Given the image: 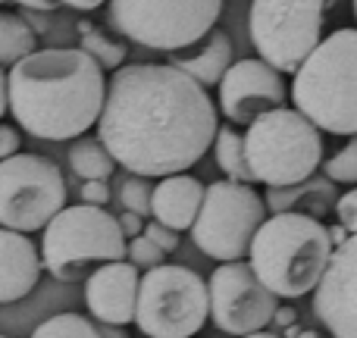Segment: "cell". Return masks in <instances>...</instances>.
I'll list each match as a JSON object with an SVG mask.
<instances>
[{
    "label": "cell",
    "instance_id": "cell-9",
    "mask_svg": "<svg viewBox=\"0 0 357 338\" xmlns=\"http://www.w3.org/2000/svg\"><path fill=\"white\" fill-rule=\"evenodd\" d=\"M339 0H254L248 13V35L270 66L291 72L323 41V22Z\"/></svg>",
    "mask_w": 357,
    "mask_h": 338
},
{
    "label": "cell",
    "instance_id": "cell-11",
    "mask_svg": "<svg viewBox=\"0 0 357 338\" xmlns=\"http://www.w3.org/2000/svg\"><path fill=\"white\" fill-rule=\"evenodd\" d=\"M66 207V182L54 160L41 154H13L0 160V226L41 232Z\"/></svg>",
    "mask_w": 357,
    "mask_h": 338
},
{
    "label": "cell",
    "instance_id": "cell-41",
    "mask_svg": "<svg viewBox=\"0 0 357 338\" xmlns=\"http://www.w3.org/2000/svg\"><path fill=\"white\" fill-rule=\"evenodd\" d=\"M354 19H357V0H354Z\"/></svg>",
    "mask_w": 357,
    "mask_h": 338
},
{
    "label": "cell",
    "instance_id": "cell-2",
    "mask_svg": "<svg viewBox=\"0 0 357 338\" xmlns=\"http://www.w3.org/2000/svg\"><path fill=\"white\" fill-rule=\"evenodd\" d=\"M10 113L41 141H69L98 125L107 100L104 66L82 47L31 50L13 63Z\"/></svg>",
    "mask_w": 357,
    "mask_h": 338
},
{
    "label": "cell",
    "instance_id": "cell-7",
    "mask_svg": "<svg viewBox=\"0 0 357 338\" xmlns=\"http://www.w3.org/2000/svg\"><path fill=\"white\" fill-rule=\"evenodd\" d=\"M210 320V291L195 270L151 266L138 285L135 326L148 338H191Z\"/></svg>",
    "mask_w": 357,
    "mask_h": 338
},
{
    "label": "cell",
    "instance_id": "cell-35",
    "mask_svg": "<svg viewBox=\"0 0 357 338\" xmlns=\"http://www.w3.org/2000/svg\"><path fill=\"white\" fill-rule=\"evenodd\" d=\"M10 110V85H6V75H3V66H0V119L3 113Z\"/></svg>",
    "mask_w": 357,
    "mask_h": 338
},
{
    "label": "cell",
    "instance_id": "cell-28",
    "mask_svg": "<svg viewBox=\"0 0 357 338\" xmlns=\"http://www.w3.org/2000/svg\"><path fill=\"white\" fill-rule=\"evenodd\" d=\"M335 216H339V222L342 226L348 229V232H357V185L351 191H345V194L339 197V201H335Z\"/></svg>",
    "mask_w": 357,
    "mask_h": 338
},
{
    "label": "cell",
    "instance_id": "cell-12",
    "mask_svg": "<svg viewBox=\"0 0 357 338\" xmlns=\"http://www.w3.org/2000/svg\"><path fill=\"white\" fill-rule=\"evenodd\" d=\"M207 291L210 323L226 335H248L266 329L279 307V298L260 282L251 263H241V260H226L222 266H216Z\"/></svg>",
    "mask_w": 357,
    "mask_h": 338
},
{
    "label": "cell",
    "instance_id": "cell-30",
    "mask_svg": "<svg viewBox=\"0 0 357 338\" xmlns=\"http://www.w3.org/2000/svg\"><path fill=\"white\" fill-rule=\"evenodd\" d=\"M82 201L94 203V207H107L110 201V188H107V178H91V182L82 185Z\"/></svg>",
    "mask_w": 357,
    "mask_h": 338
},
{
    "label": "cell",
    "instance_id": "cell-8",
    "mask_svg": "<svg viewBox=\"0 0 357 338\" xmlns=\"http://www.w3.org/2000/svg\"><path fill=\"white\" fill-rule=\"evenodd\" d=\"M222 0H110V25L151 50H185L216 29Z\"/></svg>",
    "mask_w": 357,
    "mask_h": 338
},
{
    "label": "cell",
    "instance_id": "cell-6",
    "mask_svg": "<svg viewBox=\"0 0 357 338\" xmlns=\"http://www.w3.org/2000/svg\"><path fill=\"white\" fill-rule=\"evenodd\" d=\"M41 232V263L56 282H79L91 263L123 260L129 251L116 216L85 201L63 207Z\"/></svg>",
    "mask_w": 357,
    "mask_h": 338
},
{
    "label": "cell",
    "instance_id": "cell-24",
    "mask_svg": "<svg viewBox=\"0 0 357 338\" xmlns=\"http://www.w3.org/2000/svg\"><path fill=\"white\" fill-rule=\"evenodd\" d=\"M79 35H82V50L91 54L104 69H119L126 63V47L123 44L113 41V38H107L104 31L94 29L91 22H85V19L79 22Z\"/></svg>",
    "mask_w": 357,
    "mask_h": 338
},
{
    "label": "cell",
    "instance_id": "cell-13",
    "mask_svg": "<svg viewBox=\"0 0 357 338\" xmlns=\"http://www.w3.org/2000/svg\"><path fill=\"white\" fill-rule=\"evenodd\" d=\"M216 88H220L222 116L235 125H251L260 113L282 107L289 98L282 72L270 66L264 56H248V60L232 63Z\"/></svg>",
    "mask_w": 357,
    "mask_h": 338
},
{
    "label": "cell",
    "instance_id": "cell-5",
    "mask_svg": "<svg viewBox=\"0 0 357 338\" xmlns=\"http://www.w3.org/2000/svg\"><path fill=\"white\" fill-rule=\"evenodd\" d=\"M245 154L254 182L266 188L310 178L323 163V135L301 110L273 107L245 132Z\"/></svg>",
    "mask_w": 357,
    "mask_h": 338
},
{
    "label": "cell",
    "instance_id": "cell-18",
    "mask_svg": "<svg viewBox=\"0 0 357 338\" xmlns=\"http://www.w3.org/2000/svg\"><path fill=\"white\" fill-rule=\"evenodd\" d=\"M232 38L226 35V31L213 29L207 38H204V44L197 41L195 50L185 47V50H173V56H169V63L178 66L182 72H188L195 82H201L204 88H213L220 85V79L226 75V69L232 66Z\"/></svg>",
    "mask_w": 357,
    "mask_h": 338
},
{
    "label": "cell",
    "instance_id": "cell-37",
    "mask_svg": "<svg viewBox=\"0 0 357 338\" xmlns=\"http://www.w3.org/2000/svg\"><path fill=\"white\" fill-rule=\"evenodd\" d=\"M98 329H100V335L104 338H126L123 326H113V323H98Z\"/></svg>",
    "mask_w": 357,
    "mask_h": 338
},
{
    "label": "cell",
    "instance_id": "cell-19",
    "mask_svg": "<svg viewBox=\"0 0 357 338\" xmlns=\"http://www.w3.org/2000/svg\"><path fill=\"white\" fill-rule=\"evenodd\" d=\"M266 210L273 213H285V210H298L307 216H323L329 207H335V182L333 178H304L295 185H279V188L266 191Z\"/></svg>",
    "mask_w": 357,
    "mask_h": 338
},
{
    "label": "cell",
    "instance_id": "cell-22",
    "mask_svg": "<svg viewBox=\"0 0 357 338\" xmlns=\"http://www.w3.org/2000/svg\"><path fill=\"white\" fill-rule=\"evenodd\" d=\"M213 154H216V167L226 172V178L254 182L251 167H248V154H245V135H238L229 125H220L213 138Z\"/></svg>",
    "mask_w": 357,
    "mask_h": 338
},
{
    "label": "cell",
    "instance_id": "cell-27",
    "mask_svg": "<svg viewBox=\"0 0 357 338\" xmlns=\"http://www.w3.org/2000/svg\"><path fill=\"white\" fill-rule=\"evenodd\" d=\"M129 260L135 266H144V270H151V266H160V263H167V251H163L160 245H154V241L148 238V235H135V238L129 241Z\"/></svg>",
    "mask_w": 357,
    "mask_h": 338
},
{
    "label": "cell",
    "instance_id": "cell-25",
    "mask_svg": "<svg viewBox=\"0 0 357 338\" xmlns=\"http://www.w3.org/2000/svg\"><path fill=\"white\" fill-rule=\"evenodd\" d=\"M320 167L323 176L333 178L335 185H357V135H351V141L339 154L329 157L326 163H320Z\"/></svg>",
    "mask_w": 357,
    "mask_h": 338
},
{
    "label": "cell",
    "instance_id": "cell-26",
    "mask_svg": "<svg viewBox=\"0 0 357 338\" xmlns=\"http://www.w3.org/2000/svg\"><path fill=\"white\" fill-rule=\"evenodd\" d=\"M151 185H148V176H126L123 188H119V203H123L126 210H132V213L138 216H151Z\"/></svg>",
    "mask_w": 357,
    "mask_h": 338
},
{
    "label": "cell",
    "instance_id": "cell-29",
    "mask_svg": "<svg viewBox=\"0 0 357 338\" xmlns=\"http://www.w3.org/2000/svg\"><path fill=\"white\" fill-rule=\"evenodd\" d=\"M144 235H148V238L154 241V245H160L167 254L178 247V232H176V229H169V226H163L160 220L148 222V226H144Z\"/></svg>",
    "mask_w": 357,
    "mask_h": 338
},
{
    "label": "cell",
    "instance_id": "cell-16",
    "mask_svg": "<svg viewBox=\"0 0 357 338\" xmlns=\"http://www.w3.org/2000/svg\"><path fill=\"white\" fill-rule=\"evenodd\" d=\"M41 251L25 232L0 226V304L22 301L41 279Z\"/></svg>",
    "mask_w": 357,
    "mask_h": 338
},
{
    "label": "cell",
    "instance_id": "cell-10",
    "mask_svg": "<svg viewBox=\"0 0 357 338\" xmlns=\"http://www.w3.org/2000/svg\"><path fill=\"white\" fill-rule=\"evenodd\" d=\"M266 220V201L251 188V182H210L204 188V203L197 210V220L191 226V241L197 251L220 260L248 257V247L254 232Z\"/></svg>",
    "mask_w": 357,
    "mask_h": 338
},
{
    "label": "cell",
    "instance_id": "cell-34",
    "mask_svg": "<svg viewBox=\"0 0 357 338\" xmlns=\"http://www.w3.org/2000/svg\"><path fill=\"white\" fill-rule=\"evenodd\" d=\"M56 3L73 6V10H79V13H91V10H98V6H104L107 0H56Z\"/></svg>",
    "mask_w": 357,
    "mask_h": 338
},
{
    "label": "cell",
    "instance_id": "cell-17",
    "mask_svg": "<svg viewBox=\"0 0 357 338\" xmlns=\"http://www.w3.org/2000/svg\"><path fill=\"white\" fill-rule=\"evenodd\" d=\"M204 203V185L188 172H173L163 176L151 191V216L160 220L163 226L185 232L195 226L197 210Z\"/></svg>",
    "mask_w": 357,
    "mask_h": 338
},
{
    "label": "cell",
    "instance_id": "cell-36",
    "mask_svg": "<svg viewBox=\"0 0 357 338\" xmlns=\"http://www.w3.org/2000/svg\"><path fill=\"white\" fill-rule=\"evenodd\" d=\"M19 6H29V10H41V13H47V10H56V0H16Z\"/></svg>",
    "mask_w": 357,
    "mask_h": 338
},
{
    "label": "cell",
    "instance_id": "cell-23",
    "mask_svg": "<svg viewBox=\"0 0 357 338\" xmlns=\"http://www.w3.org/2000/svg\"><path fill=\"white\" fill-rule=\"evenodd\" d=\"M29 338H104V335L98 329V320H91V316L56 314L47 316Z\"/></svg>",
    "mask_w": 357,
    "mask_h": 338
},
{
    "label": "cell",
    "instance_id": "cell-43",
    "mask_svg": "<svg viewBox=\"0 0 357 338\" xmlns=\"http://www.w3.org/2000/svg\"><path fill=\"white\" fill-rule=\"evenodd\" d=\"M0 338H6V335H0Z\"/></svg>",
    "mask_w": 357,
    "mask_h": 338
},
{
    "label": "cell",
    "instance_id": "cell-33",
    "mask_svg": "<svg viewBox=\"0 0 357 338\" xmlns=\"http://www.w3.org/2000/svg\"><path fill=\"white\" fill-rule=\"evenodd\" d=\"M295 307H276V314H273V323H276L279 329H289L295 326Z\"/></svg>",
    "mask_w": 357,
    "mask_h": 338
},
{
    "label": "cell",
    "instance_id": "cell-38",
    "mask_svg": "<svg viewBox=\"0 0 357 338\" xmlns=\"http://www.w3.org/2000/svg\"><path fill=\"white\" fill-rule=\"evenodd\" d=\"M348 235H351V232H348V229L342 226V222H339V226H333V229H329V238H333V245H342V241H345Z\"/></svg>",
    "mask_w": 357,
    "mask_h": 338
},
{
    "label": "cell",
    "instance_id": "cell-3",
    "mask_svg": "<svg viewBox=\"0 0 357 338\" xmlns=\"http://www.w3.org/2000/svg\"><path fill=\"white\" fill-rule=\"evenodd\" d=\"M335 245L317 216L285 210L260 222L248 247V263L276 298L295 301L317 289Z\"/></svg>",
    "mask_w": 357,
    "mask_h": 338
},
{
    "label": "cell",
    "instance_id": "cell-31",
    "mask_svg": "<svg viewBox=\"0 0 357 338\" xmlns=\"http://www.w3.org/2000/svg\"><path fill=\"white\" fill-rule=\"evenodd\" d=\"M13 154H19V132L13 129V125L0 123V160L13 157Z\"/></svg>",
    "mask_w": 357,
    "mask_h": 338
},
{
    "label": "cell",
    "instance_id": "cell-40",
    "mask_svg": "<svg viewBox=\"0 0 357 338\" xmlns=\"http://www.w3.org/2000/svg\"><path fill=\"white\" fill-rule=\"evenodd\" d=\"M295 338H323L320 332H314V329H304V332H298Z\"/></svg>",
    "mask_w": 357,
    "mask_h": 338
},
{
    "label": "cell",
    "instance_id": "cell-15",
    "mask_svg": "<svg viewBox=\"0 0 357 338\" xmlns=\"http://www.w3.org/2000/svg\"><path fill=\"white\" fill-rule=\"evenodd\" d=\"M138 285H142V276H138V266L132 260L123 257L98 266L85 282L88 314L98 323H113V326L135 323Z\"/></svg>",
    "mask_w": 357,
    "mask_h": 338
},
{
    "label": "cell",
    "instance_id": "cell-14",
    "mask_svg": "<svg viewBox=\"0 0 357 338\" xmlns=\"http://www.w3.org/2000/svg\"><path fill=\"white\" fill-rule=\"evenodd\" d=\"M314 314L333 338H357V232L335 245L314 289Z\"/></svg>",
    "mask_w": 357,
    "mask_h": 338
},
{
    "label": "cell",
    "instance_id": "cell-20",
    "mask_svg": "<svg viewBox=\"0 0 357 338\" xmlns=\"http://www.w3.org/2000/svg\"><path fill=\"white\" fill-rule=\"evenodd\" d=\"M69 167H73V172L79 178L91 182V178H110L113 169H116V160H113V154L104 148L100 138L79 135V141H73V148H69Z\"/></svg>",
    "mask_w": 357,
    "mask_h": 338
},
{
    "label": "cell",
    "instance_id": "cell-39",
    "mask_svg": "<svg viewBox=\"0 0 357 338\" xmlns=\"http://www.w3.org/2000/svg\"><path fill=\"white\" fill-rule=\"evenodd\" d=\"M238 338H282V335L266 332V329H257V332H248V335H238Z\"/></svg>",
    "mask_w": 357,
    "mask_h": 338
},
{
    "label": "cell",
    "instance_id": "cell-32",
    "mask_svg": "<svg viewBox=\"0 0 357 338\" xmlns=\"http://www.w3.org/2000/svg\"><path fill=\"white\" fill-rule=\"evenodd\" d=\"M116 222H119V229H123V235H126V238H135V235H142V232H144V222H142V216H138V213H132V210H126L123 216H116Z\"/></svg>",
    "mask_w": 357,
    "mask_h": 338
},
{
    "label": "cell",
    "instance_id": "cell-42",
    "mask_svg": "<svg viewBox=\"0 0 357 338\" xmlns=\"http://www.w3.org/2000/svg\"><path fill=\"white\" fill-rule=\"evenodd\" d=\"M0 3H6V0H0Z\"/></svg>",
    "mask_w": 357,
    "mask_h": 338
},
{
    "label": "cell",
    "instance_id": "cell-1",
    "mask_svg": "<svg viewBox=\"0 0 357 338\" xmlns=\"http://www.w3.org/2000/svg\"><path fill=\"white\" fill-rule=\"evenodd\" d=\"M216 129V107L207 88L173 63L113 69L98 138L116 167L148 178L188 172L213 148Z\"/></svg>",
    "mask_w": 357,
    "mask_h": 338
},
{
    "label": "cell",
    "instance_id": "cell-21",
    "mask_svg": "<svg viewBox=\"0 0 357 338\" xmlns=\"http://www.w3.org/2000/svg\"><path fill=\"white\" fill-rule=\"evenodd\" d=\"M38 50L35 29L16 13H0V66H13Z\"/></svg>",
    "mask_w": 357,
    "mask_h": 338
},
{
    "label": "cell",
    "instance_id": "cell-4",
    "mask_svg": "<svg viewBox=\"0 0 357 338\" xmlns=\"http://www.w3.org/2000/svg\"><path fill=\"white\" fill-rule=\"evenodd\" d=\"M291 104L320 132L357 135V29H335L295 69Z\"/></svg>",
    "mask_w": 357,
    "mask_h": 338
}]
</instances>
